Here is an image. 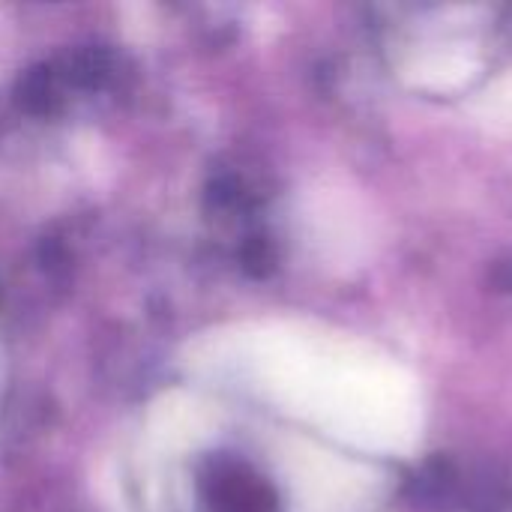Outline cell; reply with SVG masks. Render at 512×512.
Segmentation results:
<instances>
[{
	"label": "cell",
	"mask_w": 512,
	"mask_h": 512,
	"mask_svg": "<svg viewBox=\"0 0 512 512\" xmlns=\"http://www.w3.org/2000/svg\"><path fill=\"white\" fill-rule=\"evenodd\" d=\"M123 81V60L105 48L60 54L21 78V105L30 114H63L78 102L108 96Z\"/></svg>",
	"instance_id": "obj_1"
},
{
	"label": "cell",
	"mask_w": 512,
	"mask_h": 512,
	"mask_svg": "<svg viewBox=\"0 0 512 512\" xmlns=\"http://www.w3.org/2000/svg\"><path fill=\"white\" fill-rule=\"evenodd\" d=\"M204 512H279L270 483L243 459L216 456L198 474Z\"/></svg>",
	"instance_id": "obj_2"
}]
</instances>
